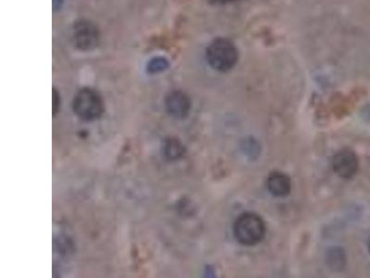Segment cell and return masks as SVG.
<instances>
[{"label":"cell","mask_w":370,"mask_h":278,"mask_svg":"<svg viewBox=\"0 0 370 278\" xmlns=\"http://www.w3.org/2000/svg\"><path fill=\"white\" fill-rule=\"evenodd\" d=\"M234 232L237 241L242 245L255 246L263 240L266 235V225L260 216L245 212L235 221Z\"/></svg>","instance_id":"6da1fadb"},{"label":"cell","mask_w":370,"mask_h":278,"mask_svg":"<svg viewBox=\"0 0 370 278\" xmlns=\"http://www.w3.org/2000/svg\"><path fill=\"white\" fill-rule=\"evenodd\" d=\"M238 58V50L228 39H216L207 48V63L216 71L229 72L236 66Z\"/></svg>","instance_id":"7a4b0ae2"},{"label":"cell","mask_w":370,"mask_h":278,"mask_svg":"<svg viewBox=\"0 0 370 278\" xmlns=\"http://www.w3.org/2000/svg\"><path fill=\"white\" fill-rule=\"evenodd\" d=\"M72 110L83 121H94L104 112V102L96 91L91 88L81 89L72 101Z\"/></svg>","instance_id":"3957f363"},{"label":"cell","mask_w":370,"mask_h":278,"mask_svg":"<svg viewBox=\"0 0 370 278\" xmlns=\"http://www.w3.org/2000/svg\"><path fill=\"white\" fill-rule=\"evenodd\" d=\"M72 41L79 50H91L99 43V31L93 23L88 21H77L72 27Z\"/></svg>","instance_id":"277c9868"},{"label":"cell","mask_w":370,"mask_h":278,"mask_svg":"<svg viewBox=\"0 0 370 278\" xmlns=\"http://www.w3.org/2000/svg\"><path fill=\"white\" fill-rule=\"evenodd\" d=\"M332 168L339 177L350 179L358 172V156L350 148H344L335 154L332 160Z\"/></svg>","instance_id":"5b68a950"},{"label":"cell","mask_w":370,"mask_h":278,"mask_svg":"<svg viewBox=\"0 0 370 278\" xmlns=\"http://www.w3.org/2000/svg\"><path fill=\"white\" fill-rule=\"evenodd\" d=\"M165 105L169 115L176 119L187 117L191 109L190 99L182 91L169 93L165 101Z\"/></svg>","instance_id":"8992f818"},{"label":"cell","mask_w":370,"mask_h":278,"mask_svg":"<svg viewBox=\"0 0 370 278\" xmlns=\"http://www.w3.org/2000/svg\"><path fill=\"white\" fill-rule=\"evenodd\" d=\"M267 188L272 196L277 197V198H285L291 193L290 177L283 172H271L267 179Z\"/></svg>","instance_id":"52a82bcc"},{"label":"cell","mask_w":370,"mask_h":278,"mask_svg":"<svg viewBox=\"0 0 370 278\" xmlns=\"http://www.w3.org/2000/svg\"><path fill=\"white\" fill-rule=\"evenodd\" d=\"M185 152V148L179 140L169 137L165 140L163 145V154L165 158L169 161H176L182 158Z\"/></svg>","instance_id":"ba28073f"},{"label":"cell","mask_w":370,"mask_h":278,"mask_svg":"<svg viewBox=\"0 0 370 278\" xmlns=\"http://www.w3.org/2000/svg\"><path fill=\"white\" fill-rule=\"evenodd\" d=\"M167 68H169V63H167V59L158 57V58L153 59L148 63L147 72L152 75L158 74V72H164Z\"/></svg>","instance_id":"9c48e42d"},{"label":"cell","mask_w":370,"mask_h":278,"mask_svg":"<svg viewBox=\"0 0 370 278\" xmlns=\"http://www.w3.org/2000/svg\"><path fill=\"white\" fill-rule=\"evenodd\" d=\"M52 103L53 115L55 116L59 112V105H61V99H59L58 92L55 89L53 90Z\"/></svg>","instance_id":"30bf717a"},{"label":"cell","mask_w":370,"mask_h":278,"mask_svg":"<svg viewBox=\"0 0 370 278\" xmlns=\"http://www.w3.org/2000/svg\"><path fill=\"white\" fill-rule=\"evenodd\" d=\"M62 0H53V6L55 9H59L61 6Z\"/></svg>","instance_id":"8fae6325"},{"label":"cell","mask_w":370,"mask_h":278,"mask_svg":"<svg viewBox=\"0 0 370 278\" xmlns=\"http://www.w3.org/2000/svg\"><path fill=\"white\" fill-rule=\"evenodd\" d=\"M369 252H370V240H369Z\"/></svg>","instance_id":"7c38bea8"},{"label":"cell","mask_w":370,"mask_h":278,"mask_svg":"<svg viewBox=\"0 0 370 278\" xmlns=\"http://www.w3.org/2000/svg\"><path fill=\"white\" fill-rule=\"evenodd\" d=\"M224 1H231V0H224Z\"/></svg>","instance_id":"4fadbf2b"}]
</instances>
